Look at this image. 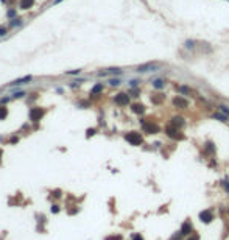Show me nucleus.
<instances>
[{"label":"nucleus","instance_id":"f257e3e1","mask_svg":"<svg viewBox=\"0 0 229 240\" xmlns=\"http://www.w3.org/2000/svg\"><path fill=\"white\" fill-rule=\"evenodd\" d=\"M161 69V64L159 63H145V64H140V66L136 67V72L139 73H147V72H156Z\"/></svg>","mask_w":229,"mask_h":240},{"label":"nucleus","instance_id":"f03ea898","mask_svg":"<svg viewBox=\"0 0 229 240\" xmlns=\"http://www.w3.org/2000/svg\"><path fill=\"white\" fill-rule=\"evenodd\" d=\"M165 134L169 136L170 139H173V140H182L184 139V134L181 133V129L175 128L173 125H169V126L165 128Z\"/></svg>","mask_w":229,"mask_h":240},{"label":"nucleus","instance_id":"7ed1b4c3","mask_svg":"<svg viewBox=\"0 0 229 240\" xmlns=\"http://www.w3.org/2000/svg\"><path fill=\"white\" fill-rule=\"evenodd\" d=\"M125 139H126L131 145H134V147L142 145V142H143L140 133H137V131H131V133H128V134H125Z\"/></svg>","mask_w":229,"mask_h":240},{"label":"nucleus","instance_id":"20e7f679","mask_svg":"<svg viewBox=\"0 0 229 240\" xmlns=\"http://www.w3.org/2000/svg\"><path fill=\"white\" fill-rule=\"evenodd\" d=\"M173 106H176L179 109H187L189 108V100L182 95H178V97L173 98Z\"/></svg>","mask_w":229,"mask_h":240},{"label":"nucleus","instance_id":"39448f33","mask_svg":"<svg viewBox=\"0 0 229 240\" xmlns=\"http://www.w3.org/2000/svg\"><path fill=\"white\" fill-rule=\"evenodd\" d=\"M114 101H116V105H119V106H126L129 103V95L125 94V92H120L114 97Z\"/></svg>","mask_w":229,"mask_h":240},{"label":"nucleus","instance_id":"423d86ee","mask_svg":"<svg viewBox=\"0 0 229 240\" xmlns=\"http://www.w3.org/2000/svg\"><path fill=\"white\" fill-rule=\"evenodd\" d=\"M142 125H143V131L147 134H156L159 133V126L156 123H151V122H143L142 120Z\"/></svg>","mask_w":229,"mask_h":240},{"label":"nucleus","instance_id":"0eeeda50","mask_svg":"<svg viewBox=\"0 0 229 240\" xmlns=\"http://www.w3.org/2000/svg\"><path fill=\"white\" fill-rule=\"evenodd\" d=\"M200 220L203 223H211L213 220V214H212L211 209H204V211H201L200 212Z\"/></svg>","mask_w":229,"mask_h":240},{"label":"nucleus","instance_id":"6e6552de","mask_svg":"<svg viewBox=\"0 0 229 240\" xmlns=\"http://www.w3.org/2000/svg\"><path fill=\"white\" fill-rule=\"evenodd\" d=\"M45 114L44 109H39V108H33L31 111H30V119H31L33 122H37V120H41L42 119V116Z\"/></svg>","mask_w":229,"mask_h":240},{"label":"nucleus","instance_id":"1a4fd4ad","mask_svg":"<svg viewBox=\"0 0 229 240\" xmlns=\"http://www.w3.org/2000/svg\"><path fill=\"white\" fill-rule=\"evenodd\" d=\"M182 232V235H190L193 232V224L190 220H186L184 223H182V226H181V229H179Z\"/></svg>","mask_w":229,"mask_h":240},{"label":"nucleus","instance_id":"9d476101","mask_svg":"<svg viewBox=\"0 0 229 240\" xmlns=\"http://www.w3.org/2000/svg\"><path fill=\"white\" fill-rule=\"evenodd\" d=\"M170 125H173L175 128H179V129H181V128L186 125V122H184V119H182L181 116H175L173 119H171V123H170Z\"/></svg>","mask_w":229,"mask_h":240},{"label":"nucleus","instance_id":"9b49d317","mask_svg":"<svg viewBox=\"0 0 229 240\" xmlns=\"http://www.w3.org/2000/svg\"><path fill=\"white\" fill-rule=\"evenodd\" d=\"M151 86L154 87V89L161 90V89L165 87V81H164L162 78H156V80H153V81H151Z\"/></svg>","mask_w":229,"mask_h":240},{"label":"nucleus","instance_id":"f8f14e48","mask_svg":"<svg viewBox=\"0 0 229 240\" xmlns=\"http://www.w3.org/2000/svg\"><path fill=\"white\" fill-rule=\"evenodd\" d=\"M100 77H106V75H122V70L120 69H108L105 72H100Z\"/></svg>","mask_w":229,"mask_h":240},{"label":"nucleus","instance_id":"ddd939ff","mask_svg":"<svg viewBox=\"0 0 229 240\" xmlns=\"http://www.w3.org/2000/svg\"><path fill=\"white\" fill-rule=\"evenodd\" d=\"M31 80H33L31 75H27V77H24V78H19V80H16V81H13L11 84H13V86H17V84H27V83L31 81Z\"/></svg>","mask_w":229,"mask_h":240},{"label":"nucleus","instance_id":"4468645a","mask_svg":"<svg viewBox=\"0 0 229 240\" xmlns=\"http://www.w3.org/2000/svg\"><path fill=\"white\" fill-rule=\"evenodd\" d=\"M211 117H212V119H215V120H220V122H223V123H226V122H228V117H229V116H224V114H221V112L218 111V112H213Z\"/></svg>","mask_w":229,"mask_h":240},{"label":"nucleus","instance_id":"2eb2a0df","mask_svg":"<svg viewBox=\"0 0 229 240\" xmlns=\"http://www.w3.org/2000/svg\"><path fill=\"white\" fill-rule=\"evenodd\" d=\"M131 109H133V112H136V114H143L145 112V106L142 105V103H136V105H133Z\"/></svg>","mask_w":229,"mask_h":240},{"label":"nucleus","instance_id":"dca6fc26","mask_svg":"<svg viewBox=\"0 0 229 240\" xmlns=\"http://www.w3.org/2000/svg\"><path fill=\"white\" fill-rule=\"evenodd\" d=\"M176 90L181 95H190L192 94V89H190L189 86H176Z\"/></svg>","mask_w":229,"mask_h":240},{"label":"nucleus","instance_id":"f3484780","mask_svg":"<svg viewBox=\"0 0 229 240\" xmlns=\"http://www.w3.org/2000/svg\"><path fill=\"white\" fill-rule=\"evenodd\" d=\"M34 5V0H20V8L22 10H30Z\"/></svg>","mask_w":229,"mask_h":240},{"label":"nucleus","instance_id":"a211bd4d","mask_svg":"<svg viewBox=\"0 0 229 240\" xmlns=\"http://www.w3.org/2000/svg\"><path fill=\"white\" fill-rule=\"evenodd\" d=\"M213 151H215V147H213V143H212V142H207V143L204 145V153H206V154H212Z\"/></svg>","mask_w":229,"mask_h":240},{"label":"nucleus","instance_id":"6ab92c4d","mask_svg":"<svg viewBox=\"0 0 229 240\" xmlns=\"http://www.w3.org/2000/svg\"><path fill=\"white\" fill-rule=\"evenodd\" d=\"M164 100V95L162 94H158V97H151V101L154 103V105H161Z\"/></svg>","mask_w":229,"mask_h":240},{"label":"nucleus","instance_id":"aec40b11","mask_svg":"<svg viewBox=\"0 0 229 240\" xmlns=\"http://www.w3.org/2000/svg\"><path fill=\"white\" fill-rule=\"evenodd\" d=\"M218 111L221 114H224V116H229V106L228 105H220L218 106Z\"/></svg>","mask_w":229,"mask_h":240},{"label":"nucleus","instance_id":"412c9836","mask_svg":"<svg viewBox=\"0 0 229 240\" xmlns=\"http://www.w3.org/2000/svg\"><path fill=\"white\" fill-rule=\"evenodd\" d=\"M101 90H103V84H95V86L92 87V90H90V94L95 95V94H100Z\"/></svg>","mask_w":229,"mask_h":240},{"label":"nucleus","instance_id":"4be33fe9","mask_svg":"<svg viewBox=\"0 0 229 240\" xmlns=\"http://www.w3.org/2000/svg\"><path fill=\"white\" fill-rule=\"evenodd\" d=\"M6 116H8V109L5 106H0V120H3Z\"/></svg>","mask_w":229,"mask_h":240},{"label":"nucleus","instance_id":"5701e85b","mask_svg":"<svg viewBox=\"0 0 229 240\" xmlns=\"http://www.w3.org/2000/svg\"><path fill=\"white\" fill-rule=\"evenodd\" d=\"M120 80L119 78H111L109 80V86H112V87H116V86H120Z\"/></svg>","mask_w":229,"mask_h":240},{"label":"nucleus","instance_id":"b1692460","mask_svg":"<svg viewBox=\"0 0 229 240\" xmlns=\"http://www.w3.org/2000/svg\"><path fill=\"white\" fill-rule=\"evenodd\" d=\"M182 237H184V235H182V232H181V231H178L176 234H175L170 240H182Z\"/></svg>","mask_w":229,"mask_h":240},{"label":"nucleus","instance_id":"393cba45","mask_svg":"<svg viewBox=\"0 0 229 240\" xmlns=\"http://www.w3.org/2000/svg\"><path fill=\"white\" fill-rule=\"evenodd\" d=\"M193 47H195V41H186V48H190V50H192Z\"/></svg>","mask_w":229,"mask_h":240},{"label":"nucleus","instance_id":"a878e982","mask_svg":"<svg viewBox=\"0 0 229 240\" xmlns=\"http://www.w3.org/2000/svg\"><path fill=\"white\" fill-rule=\"evenodd\" d=\"M187 240H200V235L195 234V232H192V234L189 235V239H187Z\"/></svg>","mask_w":229,"mask_h":240},{"label":"nucleus","instance_id":"bb28decb","mask_svg":"<svg viewBox=\"0 0 229 240\" xmlns=\"http://www.w3.org/2000/svg\"><path fill=\"white\" fill-rule=\"evenodd\" d=\"M139 80H131V81H129V86H131V87H137V86H139Z\"/></svg>","mask_w":229,"mask_h":240},{"label":"nucleus","instance_id":"cd10ccee","mask_svg":"<svg viewBox=\"0 0 229 240\" xmlns=\"http://www.w3.org/2000/svg\"><path fill=\"white\" fill-rule=\"evenodd\" d=\"M106 240H122V235H112V237H106Z\"/></svg>","mask_w":229,"mask_h":240},{"label":"nucleus","instance_id":"c85d7f7f","mask_svg":"<svg viewBox=\"0 0 229 240\" xmlns=\"http://www.w3.org/2000/svg\"><path fill=\"white\" fill-rule=\"evenodd\" d=\"M94 134H95V129H94V128H89V129H87V134H86L87 137H90V136H94Z\"/></svg>","mask_w":229,"mask_h":240},{"label":"nucleus","instance_id":"c756f323","mask_svg":"<svg viewBox=\"0 0 229 240\" xmlns=\"http://www.w3.org/2000/svg\"><path fill=\"white\" fill-rule=\"evenodd\" d=\"M133 240H143L140 234H133Z\"/></svg>","mask_w":229,"mask_h":240},{"label":"nucleus","instance_id":"7c9ffc66","mask_svg":"<svg viewBox=\"0 0 229 240\" xmlns=\"http://www.w3.org/2000/svg\"><path fill=\"white\" fill-rule=\"evenodd\" d=\"M25 92H16V94H14V97H16V98H20V97H25Z\"/></svg>","mask_w":229,"mask_h":240},{"label":"nucleus","instance_id":"2f4dec72","mask_svg":"<svg viewBox=\"0 0 229 240\" xmlns=\"http://www.w3.org/2000/svg\"><path fill=\"white\" fill-rule=\"evenodd\" d=\"M223 186H224V189H226V192H228V195H229V182L228 181H223Z\"/></svg>","mask_w":229,"mask_h":240},{"label":"nucleus","instance_id":"473e14b6","mask_svg":"<svg viewBox=\"0 0 229 240\" xmlns=\"http://www.w3.org/2000/svg\"><path fill=\"white\" fill-rule=\"evenodd\" d=\"M58 211H59V209H58V206H53V207H52V212H53V214H56Z\"/></svg>","mask_w":229,"mask_h":240},{"label":"nucleus","instance_id":"72a5a7b5","mask_svg":"<svg viewBox=\"0 0 229 240\" xmlns=\"http://www.w3.org/2000/svg\"><path fill=\"white\" fill-rule=\"evenodd\" d=\"M69 75H76V73H80V70H72V72H67Z\"/></svg>","mask_w":229,"mask_h":240},{"label":"nucleus","instance_id":"f704fd0d","mask_svg":"<svg viewBox=\"0 0 229 240\" xmlns=\"http://www.w3.org/2000/svg\"><path fill=\"white\" fill-rule=\"evenodd\" d=\"M5 33H6V30H5V28H0V36H3Z\"/></svg>","mask_w":229,"mask_h":240},{"label":"nucleus","instance_id":"c9c22d12","mask_svg":"<svg viewBox=\"0 0 229 240\" xmlns=\"http://www.w3.org/2000/svg\"><path fill=\"white\" fill-rule=\"evenodd\" d=\"M228 214H229V207H228Z\"/></svg>","mask_w":229,"mask_h":240},{"label":"nucleus","instance_id":"e433bc0d","mask_svg":"<svg viewBox=\"0 0 229 240\" xmlns=\"http://www.w3.org/2000/svg\"><path fill=\"white\" fill-rule=\"evenodd\" d=\"M0 154H2V151H0Z\"/></svg>","mask_w":229,"mask_h":240}]
</instances>
